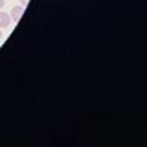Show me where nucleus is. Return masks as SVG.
Segmentation results:
<instances>
[{
    "instance_id": "nucleus-1",
    "label": "nucleus",
    "mask_w": 147,
    "mask_h": 147,
    "mask_svg": "<svg viewBox=\"0 0 147 147\" xmlns=\"http://www.w3.org/2000/svg\"><path fill=\"white\" fill-rule=\"evenodd\" d=\"M22 13H24V6H13L11 13H9V17H11V20H18V18L22 17Z\"/></svg>"
},
{
    "instance_id": "nucleus-3",
    "label": "nucleus",
    "mask_w": 147,
    "mask_h": 147,
    "mask_svg": "<svg viewBox=\"0 0 147 147\" xmlns=\"http://www.w3.org/2000/svg\"><path fill=\"white\" fill-rule=\"evenodd\" d=\"M30 4V0H20V6H28Z\"/></svg>"
},
{
    "instance_id": "nucleus-5",
    "label": "nucleus",
    "mask_w": 147,
    "mask_h": 147,
    "mask_svg": "<svg viewBox=\"0 0 147 147\" xmlns=\"http://www.w3.org/2000/svg\"><path fill=\"white\" fill-rule=\"evenodd\" d=\"M0 39H2V30H0Z\"/></svg>"
},
{
    "instance_id": "nucleus-4",
    "label": "nucleus",
    "mask_w": 147,
    "mask_h": 147,
    "mask_svg": "<svg viewBox=\"0 0 147 147\" xmlns=\"http://www.w3.org/2000/svg\"><path fill=\"white\" fill-rule=\"evenodd\" d=\"M4 6H6V0H0V9H4Z\"/></svg>"
},
{
    "instance_id": "nucleus-2",
    "label": "nucleus",
    "mask_w": 147,
    "mask_h": 147,
    "mask_svg": "<svg viewBox=\"0 0 147 147\" xmlns=\"http://www.w3.org/2000/svg\"><path fill=\"white\" fill-rule=\"evenodd\" d=\"M9 24H11V17H9V13H4L2 9H0V30L7 28Z\"/></svg>"
}]
</instances>
